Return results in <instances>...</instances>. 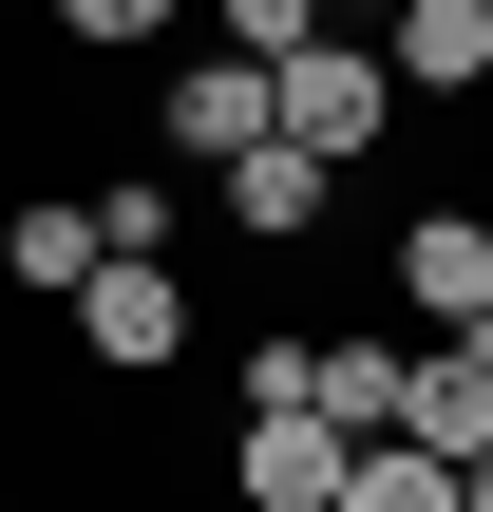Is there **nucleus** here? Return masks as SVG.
Wrapping results in <instances>:
<instances>
[{
	"instance_id": "nucleus-1",
	"label": "nucleus",
	"mask_w": 493,
	"mask_h": 512,
	"mask_svg": "<svg viewBox=\"0 0 493 512\" xmlns=\"http://www.w3.org/2000/svg\"><path fill=\"white\" fill-rule=\"evenodd\" d=\"M266 133H304L323 171H361V152L399 133V57H380L361 19H323L304 57H266Z\"/></svg>"
},
{
	"instance_id": "nucleus-2",
	"label": "nucleus",
	"mask_w": 493,
	"mask_h": 512,
	"mask_svg": "<svg viewBox=\"0 0 493 512\" xmlns=\"http://www.w3.org/2000/svg\"><path fill=\"white\" fill-rule=\"evenodd\" d=\"M76 361H114V380L190 361V285H171V247H95V285H76Z\"/></svg>"
},
{
	"instance_id": "nucleus-3",
	"label": "nucleus",
	"mask_w": 493,
	"mask_h": 512,
	"mask_svg": "<svg viewBox=\"0 0 493 512\" xmlns=\"http://www.w3.org/2000/svg\"><path fill=\"white\" fill-rule=\"evenodd\" d=\"M342 418L323 399H247V437H228V475H247V512H342Z\"/></svg>"
},
{
	"instance_id": "nucleus-4",
	"label": "nucleus",
	"mask_w": 493,
	"mask_h": 512,
	"mask_svg": "<svg viewBox=\"0 0 493 512\" xmlns=\"http://www.w3.org/2000/svg\"><path fill=\"white\" fill-rule=\"evenodd\" d=\"M152 133H171V152H209V171H228V152H247V133H266V57H247V38H209V57H171V95H152Z\"/></svg>"
},
{
	"instance_id": "nucleus-5",
	"label": "nucleus",
	"mask_w": 493,
	"mask_h": 512,
	"mask_svg": "<svg viewBox=\"0 0 493 512\" xmlns=\"http://www.w3.org/2000/svg\"><path fill=\"white\" fill-rule=\"evenodd\" d=\"M209 209H228V228H247V247H304V228H323V209H342V171H323V152H304V133H247V152H228V190H209Z\"/></svg>"
},
{
	"instance_id": "nucleus-6",
	"label": "nucleus",
	"mask_w": 493,
	"mask_h": 512,
	"mask_svg": "<svg viewBox=\"0 0 493 512\" xmlns=\"http://www.w3.org/2000/svg\"><path fill=\"white\" fill-rule=\"evenodd\" d=\"M399 304H418L437 342L475 323L493 304V209H399Z\"/></svg>"
},
{
	"instance_id": "nucleus-7",
	"label": "nucleus",
	"mask_w": 493,
	"mask_h": 512,
	"mask_svg": "<svg viewBox=\"0 0 493 512\" xmlns=\"http://www.w3.org/2000/svg\"><path fill=\"white\" fill-rule=\"evenodd\" d=\"M380 57H399V95H475L493 76V0H399Z\"/></svg>"
},
{
	"instance_id": "nucleus-8",
	"label": "nucleus",
	"mask_w": 493,
	"mask_h": 512,
	"mask_svg": "<svg viewBox=\"0 0 493 512\" xmlns=\"http://www.w3.org/2000/svg\"><path fill=\"white\" fill-rule=\"evenodd\" d=\"M285 399H323L342 437H399V342H304V380Z\"/></svg>"
},
{
	"instance_id": "nucleus-9",
	"label": "nucleus",
	"mask_w": 493,
	"mask_h": 512,
	"mask_svg": "<svg viewBox=\"0 0 493 512\" xmlns=\"http://www.w3.org/2000/svg\"><path fill=\"white\" fill-rule=\"evenodd\" d=\"M0 266H19L38 304H76V285H95V209H0Z\"/></svg>"
},
{
	"instance_id": "nucleus-10",
	"label": "nucleus",
	"mask_w": 493,
	"mask_h": 512,
	"mask_svg": "<svg viewBox=\"0 0 493 512\" xmlns=\"http://www.w3.org/2000/svg\"><path fill=\"white\" fill-rule=\"evenodd\" d=\"M342 512H456V456H418V437H361V456H342Z\"/></svg>"
},
{
	"instance_id": "nucleus-11",
	"label": "nucleus",
	"mask_w": 493,
	"mask_h": 512,
	"mask_svg": "<svg viewBox=\"0 0 493 512\" xmlns=\"http://www.w3.org/2000/svg\"><path fill=\"white\" fill-rule=\"evenodd\" d=\"M228 38H247V57H304V38H323V0H228Z\"/></svg>"
},
{
	"instance_id": "nucleus-12",
	"label": "nucleus",
	"mask_w": 493,
	"mask_h": 512,
	"mask_svg": "<svg viewBox=\"0 0 493 512\" xmlns=\"http://www.w3.org/2000/svg\"><path fill=\"white\" fill-rule=\"evenodd\" d=\"M76 38H171V0H57Z\"/></svg>"
},
{
	"instance_id": "nucleus-13",
	"label": "nucleus",
	"mask_w": 493,
	"mask_h": 512,
	"mask_svg": "<svg viewBox=\"0 0 493 512\" xmlns=\"http://www.w3.org/2000/svg\"><path fill=\"white\" fill-rule=\"evenodd\" d=\"M456 512H493V456H456Z\"/></svg>"
},
{
	"instance_id": "nucleus-14",
	"label": "nucleus",
	"mask_w": 493,
	"mask_h": 512,
	"mask_svg": "<svg viewBox=\"0 0 493 512\" xmlns=\"http://www.w3.org/2000/svg\"><path fill=\"white\" fill-rule=\"evenodd\" d=\"M323 19H399V0H323Z\"/></svg>"
}]
</instances>
